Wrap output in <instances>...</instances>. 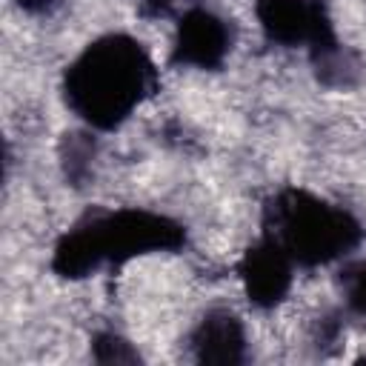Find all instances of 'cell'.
Masks as SVG:
<instances>
[{"mask_svg":"<svg viewBox=\"0 0 366 366\" xmlns=\"http://www.w3.org/2000/svg\"><path fill=\"white\" fill-rule=\"evenodd\" d=\"M254 14L272 43L306 49L315 66L340 51V40L323 0H257Z\"/></svg>","mask_w":366,"mask_h":366,"instance_id":"obj_4","label":"cell"},{"mask_svg":"<svg viewBox=\"0 0 366 366\" xmlns=\"http://www.w3.org/2000/svg\"><path fill=\"white\" fill-rule=\"evenodd\" d=\"M186 243L177 220L160 212L126 206L83 214L54 246L51 269L60 277H89L106 266H123L143 254L174 252Z\"/></svg>","mask_w":366,"mask_h":366,"instance_id":"obj_2","label":"cell"},{"mask_svg":"<svg viewBox=\"0 0 366 366\" xmlns=\"http://www.w3.org/2000/svg\"><path fill=\"white\" fill-rule=\"evenodd\" d=\"M295 269L297 263L286 254V249H280L269 234H263L243 252L237 263V277L252 306L274 309L292 292Z\"/></svg>","mask_w":366,"mask_h":366,"instance_id":"obj_6","label":"cell"},{"mask_svg":"<svg viewBox=\"0 0 366 366\" xmlns=\"http://www.w3.org/2000/svg\"><path fill=\"white\" fill-rule=\"evenodd\" d=\"M263 226V234L303 269L343 263L363 240V226L349 209L297 186L280 189L266 203Z\"/></svg>","mask_w":366,"mask_h":366,"instance_id":"obj_3","label":"cell"},{"mask_svg":"<svg viewBox=\"0 0 366 366\" xmlns=\"http://www.w3.org/2000/svg\"><path fill=\"white\" fill-rule=\"evenodd\" d=\"M189 349L197 363H243L249 349L246 326L232 309L214 306L192 326Z\"/></svg>","mask_w":366,"mask_h":366,"instance_id":"obj_7","label":"cell"},{"mask_svg":"<svg viewBox=\"0 0 366 366\" xmlns=\"http://www.w3.org/2000/svg\"><path fill=\"white\" fill-rule=\"evenodd\" d=\"M340 300L349 315L366 320V257H346L337 269Z\"/></svg>","mask_w":366,"mask_h":366,"instance_id":"obj_8","label":"cell"},{"mask_svg":"<svg viewBox=\"0 0 366 366\" xmlns=\"http://www.w3.org/2000/svg\"><path fill=\"white\" fill-rule=\"evenodd\" d=\"M14 3L29 14H49L57 6V0H14Z\"/></svg>","mask_w":366,"mask_h":366,"instance_id":"obj_10","label":"cell"},{"mask_svg":"<svg viewBox=\"0 0 366 366\" xmlns=\"http://www.w3.org/2000/svg\"><path fill=\"white\" fill-rule=\"evenodd\" d=\"M154 66L146 49L123 31L94 37L63 71L66 109L94 132L123 126L149 97Z\"/></svg>","mask_w":366,"mask_h":366,"instance_id":"obj_1","label":"cell"},{"mask_svg":"<svg viewBox=\"0 0 366 366\" xmlns=\"http://www.w3.org/2000/svg\"><path fill=\"white\" fill-rule=\"evenodd\" d=\"M92 349H94L92 352L94 360H100V363H132V360L140 357L137 349L129 340H123L120 335H114V332H100L94 337Z\"/></svg>","mask_w":366,"mask_h":366,"instance_id":"obj_9","label":"cell"},{"mask_svg":"<svg viewBox=\"0 0 366 366\" xmlns=\"http://www.w3.org/2000/svg\"><path fill=\"white\" fill-rule=\"evenodd\" d=\"M232 26L206 6H192L177 17L172 37V63L186 69H217L232 49Z\"/></svg>","mask_w":366,"mask_h":366,"instance_id":"obj_5","label":"cell"}]
</instances>
